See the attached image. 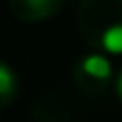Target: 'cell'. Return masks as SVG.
Here are the masks:
<instances>
[{
	"label": "cell",
	"mask_w": 122,
	"mask_h": 122,
	"mask_svg": "<svg viewBox=\"0 0 122 122\" xmlns=\"http://www.w3.org/2000/svg\"><path fill=\"white\" fill-rule=\"evenodd\" d=\"M77 29L93 50L122 55V0H79Z\"/></svg>",
	"instance_id": "obj_1"
},
{
	"label": "cell",
	"mask_w": 122,
	"mask_h": 122,
	"mask_svg": "<svg viewBox=\"0 0 122 122\" xmlns=\"http://www.w3.org/2000/svg\"><path fill=\"white\" fill-rule=\"evenodd\" d=\"M115 70L110 62V55L91 50L86 55H81L74 62V84L79 86V91L89 93V96H101L105 93L110 86H115Z\"/></svg>",
	"instance_id": "obj_2"
},
{
	"label": "cell",
	"mask_w": 122,
	"mask_h": 122,
	"mask_svg": "<svg viewBox=\"0 0 122 122\" xmlns=\"http://www.w3.org/2000/svg\"><path fill=\"white\" fill-rule=\"evenodd\" d=\"M10 12L24 24H38L53 19L65 7V0H7Z\"/></svg>",
	"instance_id": "obj_3"
},
{
	"label": "cell",
	"mask_w": 122,
	"mask_h": 122,
	"mask_svg": "<svg viewBox=\"0 0 122 122\" xmlns=\"http://www.w3.org/2000/svg\"><path fill=\"white\" fill-rule=\"evenodd\" d=\"M17 96H19V77L15 67L0 57V112L15 105Z\"/></svg>",
	"instance_id": "obj_4"
},
{
	"label": "cell",
	"mask_w": 122,
	"mask_h": 122,
	"mask_svg": "<svg viewBox=\"0 0 122 122\" xmlns=\"http://www.w3.org/2000/svg\"><path fill=\"white\" fill-rule=\"evenodd\" d=\"M115 93H117V98L122 101V70L117 72V79H115Z\"/></svg>",
	"instance_id": "obj_5"
}]
</instances>
